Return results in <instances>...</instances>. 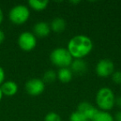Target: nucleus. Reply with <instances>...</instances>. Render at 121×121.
<instances>
[{
	"instance_id": "f257e3e1",
	"label": "nucleus",
	"mask_w": 121,
	"mask_h": 121,
	"mask_svg": "<svg viewBox=\"0 0 121 121\" xmlns=\"http://www.w3.org/2000/svg\"><path fill=\"white\" fill-rule=\"evenodd\" d=\"M66 49L73 59H83L91 52L93 42L87 36L79 34L70 39Z\"/></svg>"
},
{
	"instance_id": "f03ea898",
	"label": "nucleus",
	"mask_w": 121,
	"mask_h": 121,
	"mask_svg": "<svg viewBox=\"0 0 121 121\" xmlns=\"http://www.w3.org/2000/svg\"><path fill=\"white\" fill-rule=\"evenodd\" d=\"M115 95L114 91L109 87H101L98 90L95 95V103L99 110L108 111L115 105Z\"/></svg>"
},
{
	"instance_id": "7ed1b4c3",
	"label": "nucleus",
	"mask_w": 121,
	"mask_h": 121,
	"mask_svg": "<svg viewBox=\"0 0 121 121\" xmlns=\"http://www.w3.org/2000/svg\"><path fill=\"white\" fill-rule=\"evenodd\" d=\"M50 60L55 66L60 68L69 67L73 60V57L64 47H56L53 49L50 54Z\"/></svg>"
},
{
	"instance_id": "20e7f679",
	"label": "nucleus",
	"mask_w": 121,
	"mask_h": 121,
	"mask_svg": "<svg viewBox=\"0 0 121 121\" xmlns=\"http://www.w3.org/2000/svg\"><path fill=\"white\" fill-rule=\"evenodd\" d=\"M30 9L27 5L17 4L9 10V18L15 25H22L27 22L30 17Z\"/></svg>"
},
{
	"instance_id": "39448f33",
	"label": "nucleus",
	"mask_w": 121,
	"mask_h": 121,
	"mask_svg": "<svg viewBox=\"0 0 121 121\" xmlns=\"http://www.w3.org/2000/svg\"><path fill=\"white\" fill-rule=\"evenodd\" d=\"M37 37L29 31L22 32L17 37V45L24 52H31L37 47Z\"/></svg>"
},
{
	"instance_id": "423d86ee",
	"label": "nucleus",
	"mask_w": 121,
	"mask_h": 121,
	"mask_svg": "<svg viewBox=\"0 0 121 121\" xmlns=\"http://www.w3.org/2000/svg\"><path fill=\"white\" fill-rule=\"evenodd\" d=\"M46 84L40 78H31L26 82L25 91L29 95L37 96L44 92Z\"/></svg>"
},
{
	"instance_id": "0eeeda50",
	"label": "nucleus",
	"mask_w": 121,
	"mask_h": 121,
	"mask_svg": "<svg viewBox=\"0 0 121 121\" xmlns=\"http://www.w3.org/2000/svg\"><path fill=\"white\" fill-rule=\"evenodd\" d=\"M114 71V64L109 59H101L97 62L95 66L96 75L99 77L106 78L111 76Z\"/></svg>"
},
{
	"instance_id": "6e6552de",
	"label": "nucleus",
	"mask_w": 121,
	"mask_h": 121,
	"mask_svg": "<svg viewBox=\"0 0 121 121\" xmlns=\"http://www.w3.org/2000/svg\"><path fill=\"white\" fill-rule=\"evenodd\" d=\"M77 111L81 113L86 119L92 120L93 118L95 116V114L99 111V109L95 105H93L91 103L88 102V101H82L78 104Z\"/></svg>"
},
{
	"instance_id": "1a4fd4ad",
	"label": "nucleus",
	"mask_w": 121,
	"mask_h": 121,
	"mask_svg": "<svg viewBox=\"0 0 121 121\" xmlns=\"http://www.w3.org/2000/svg\"><path fill=\"white\" fill-rule=\"evenodd\" d=\"M32 33L37 37H46L50 34L51 32V27L50 24L47 23V22H37L34 24L33 29H32Z\"/></svg>"
},
{
	"instance_id": "9d476101",
	"label": "nucleus",
	"mask_w": 121,
	"mask_h": 121,
	"mask_svg": "<svg viewBox=\"0 0 121 121\" xmlns=\"http://www.w3.org/2000/svg\"><path fill=\"white\" fill-rule=\"evenodd\" d=\"M1 91H2L4 95L6 96H13L18 91V86L13 81H5L1 86Z\"/></svg>"
},
{
	"instance_id": "9b49d317",
	"label": "nucleus",
	"mask_w": 121,
	"mask_h": 121,
	"mask_svg": "<svg viewBox=\"0 0 121 121\" xmlns=\"http://www.w3.org/2000/svg\"><path fill=\"white\" fill-rule=\"evenodd\" d=\"M70 69L73 74L84 75L87 71V64L83 59H73Z\"/></svg>"
},
{
	"instance_id": "f8f14e48",
	"label": "nucleus",
	"mask_w": 121,
	"mask_h": 121,
	"mask_svg": "<svg viewBox=\"0 0 121 121\" xmlns=\"http://www.w3.org/2000/svg\"><path fill=\"white\" fill-rule=\"evenodd\" d=\"M51 30L56 33H61L65 31L66 27V22L64 18L60 17H55L52 19L50 24Z\"/></svg>"
},
{
	"instance_id": "ddd939ff",
	"label": "nucleus",
	"mask_w": 121,
	"mask_h": 121,
	"mask_svg": "<svg viewBox=\"0 0 121 121\" xmlns=\"http://www.w3.org/2000/svg\"><path fill=\"white\" fill-rule=\"evenodd\" d=\"M57 79L62 83H68L72 80L73 73L69 67L60 68L56 72Z\"/></svg>"
},
{
	"instance_id": "4468645a",
	"label": "nucleus",
	"mask_w": 121,
	"mask_h": 121,
	"mask_svg": "<svg viewBox=\"0 0 121 121\" xmlns=\"http://www.w3.org/2000/svg\"><path fill=\"white\" fill-rule=\"evenodd\" d=\"M49 2L47 1V0H29L27 2V4H28L30 9H33L34 11H42L44 9H46L47 8V5H48Z\"/></svg>"
},
{
	"instance_id": "2eb2a0df",
	"label": "nucleus",
	"mask_w": 121,
	"mask_h": 121,
	"mask_svg": "<svg viewBox=\"0 0 121 121\" xmlns=\"http://www.w3.org/2000/svg\"><path fill=\"white\" fill-rule=\"evenodd\" d=\"M92 121H114V116L108 111L99 110L93 118Z\"/></svg>"
},
{
	"instance_id": "dca6fc26",
	"label": "nucleus",
	"mask_w": 121,
	"mask_h": 121,
	"mask_svg": "<svg viewBox=\"0 0 121 121\" xmlns=\"http://www.w3.org/2000/svg\"><path fill=\"white\" fill-rule=\"evenodd\" d=\"M57 79V74L54 70H47L44 72L43 76H42V81L45 83H53Z\"/></svg>"
},
{
	"instance_id": "f3484780",
	"label": "nucleus",
	"mask_w": 121,
	"mask_h": 121,
	"mask_svg": "<svg viewBox=\"0 0 121 121\" xmlns=\"http://www.w3.org/2000/svg\"><path fill=\"white\" fill-rule=\"evenodd\" d=\"M69 120L70 121H87L88 119H86V118L81 113H80L79 111L76 110L71 114Z\"/></svg>"
},
{
	"instance_id": "a211bd4d",
	"label": "nucleus",
	"mask_w": 121,
	"mask_h": 121,
	"mask_svg": "<svg viewBox=\"0 0 121 121\" xmlns=\"http://www.w3.org/2000/svg\"><path fill=\"white\" fill-rule=\"evenodd\" d=\"M44 121H61V118L56 112H48L44 117Z\"/></svg>"
},
{
	"instance_id": "6ab92c4d",
	"label": "nucleus",
	"mask_w": 121,
	"mask_h": 121,
	"mask_svg": "<svg viewBox=\"0 0 121 121\" xmlns=\"http://www.w3.org/2000/svg\"><path fill=\"white\" fill-rule=\"evenodd\" d=\"M111 79L114 83L121 86V71H114V73L111 75Z\"/></svg>"
},
{
	"instance_id": "aec40b11",
	"label": "nucleus",
	"mask_w": 121,
	"mask_h": 121,
	"mask_svg": "<svg viewBox=\"0 0 121 121\" xmlns=\"http://www.w3.org/2000/svg\"><path fill=\"white\" fill-rule=\"evenodd\" d=\"M5 77H6V74H5V71H4V69L0 66V86L5 81Z\"/></svg>"
},
{
	"instance_id": "412c9836",
	"label": "nucleus",
	"mask_w": 121,
	"mask_h": 121,
	"mask_svg": "<svg viewBox=\"0 0 121 121\" xmlns=\"http://www.w3.org/2000/svg\"><path fill=\"white\" fill-rule=\"evenodd\" d=\"M5 38H6L5 32H4V30H2V29L0 28V44H2L5 41Z\"/></svg>"
},
{
	"instance_id": "4be33fe9",
	"label": "nucleus",
	"mask_w": 121,
	"mask_h": 121,
	"mask_svg": "<svg viewBox=\"0 0 121 121\" xmlns=\"http://www.w3.org/2000/svg\"><path fill=\"white\" fill-rule=\"evenodd\" d=\"M114 121H121V110H119L114 116Z\"/></svg>"
},
{
	"instance_id": "5701e85b",
	"label": "nucleus",
	"mask_w": 121,
	"mask_h": 121,
	"mask_svg": "<svg viewBox=\"0 0 121 121\" xmlns=\"http://www.w3.org/2000/svg\"><path fill=\"white\" fill-rule=\"evenodd\" d=\"M115 105H117L118 107L121 109V95L115 98Z\"/></svg>"
},
{
	"instance_id": "b1692460",
	"label": "nucleus",
	"mask_w": 121,
	"mask_h": 121,
	"mask_svg": "<svg viewBox=\"0 0 121 121\" xmlns=\"http://www.w3.org/2000/svg\"><path fill=\"white\" fill-rule=\"evenodd\" d=\"M4 11H3V9H1V7H0V25L2 24L3 21H4Z\"/></svg>"
},
{
	"instance_id": "393cba45",
	"label": "nucleus",
	"mask_w": 121,
	"mask_h": 121,
	"mask_svg": "<svg viewBox=\"0 0 121 121\" xmlns=\"http://www.w3.org/2000/svg\"><path fill=\"white\" fill-rule=\"evenodd\" d=\"M3 97H4V94H3L2 91H1V88H0V101L2 100Z\"/></svg>"
},
{
	"instance_id": "a878e982",
	"label": "nucleus",
	"mask_w": 121,
	"mask_h": 121,
	"mask_svg": "<svg viewBox=\"0 0 121 121\" xmlns=\"http://www.w3.org/2000/svg\"><path fill=\"white\" fill-rule=\"evenodd\" d=\"M120 91H121V86H120Z\"/></svg>"
}]
</instances>
